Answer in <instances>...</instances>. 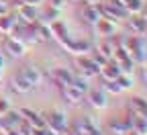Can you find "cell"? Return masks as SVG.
<instances>
[{
	"instance_id": "6da1fadb",
	"label": "cell",
	"mask_w": 147,
	"mask_h": 135,
	"mask_svg": "<svg viewBox=\"0 0 147 135\" xmlns=\"http://www.w3.org/2000/svg\"><path fill=\"white\" fill-rule=\"evenodd\" d=\"M125 47L131 53V60L137 66H145L147 64V41L143 35H129Z\"/></svg>"
},
{
	"instance_id": "7a4b0ae2",
	"label": "cell",
	"mask_w": 147,
	"mask_h": 135,
	"mask_svg": "<svg viewBox=\"0 0 147 135\" xmlns=\"http://www.w3.org/2000/svg\"><path fill=\"white\" fill-rule=\"evenodd\" d=\"M45 123H47L49 129L57 131L59 135H65V131H67V117H65L63 111H51V113H47Z\"/></svg>"
},
{
	"instance_id": "3957f363",
	"label": "cell",
	"mask_w": 147,
	"mask_h": 135,
	"mask_svg": "<svg viewBox=\"0 0 147 135\" xmlns=\"http://www.w3.org/2000/svg\"><path fill=\"white\" fill-rule=\"evenodd\" d=\"M86 94H88V102H90L92 109L102 111V109L108 107V94H106L102 88H90Z\"/></svg>"
},
{
	"instance_id": "277c9868",
	"label": "cell",
	"mask_w": 147,
	"mask_h": 135,
	"mask_svg": "<svg viewBox=\"0 0 147 135\" xmlns=\"http://www.w3.org/2000/svg\"><path fill=\"white\" fill-rule=\"evenodd\" d=\"M49 78L53 80V84L57 86V88H61L63 84H71L74 72H71L69 68H53L51 74H49Z\"/></svg>"
},
{
	"instance_id": "5b68a950",
	"label": "cell",
	"mask_w": 147,
	"mask_h": 135,
	"mask_svg": "<svg viewBox=\"0 0 147 135\" xmlns=\"http://www.w3.org/2000/svg\"><path fill=\"white\" fill-rule=\"evenodd\" d=\"M21 74L29 80V84H31L33 88H35V86H39V84L43 82V72H41V68H37L35 64H27V66H23V68H21Z\"/></svg>"
},
{
	"instance_id": "8992f818",
	"label": "cell",
	"mask_w": 147,
	"mask_h": 135,
	"mask_svg": "<svg viewBox=\"0 0 147 135\" xmlns=\"http://www.w3.org/2000/svg\"><path fill=\"white\" fill-rule=\"evenodd\" d=\"M4 49L12 55V57H23L27 53V43L16 39V37H6L4 39Z\"/></svg>"
},
{
	"instance_id": "52a82bcc",
	"label": "cell",
	"mask_w": 147,
	"mask_h": 135,
	"mask_svg": "<svg viewBox=\"0 0 147 135\" xmlns=\"http://www.w3.org/2000/svg\"><path fill=\"white\" fill-rule=\"evenodd\" d=\"M78 66H80L82 76H86V78H94V76H98V72H100V68L90 60L88 53H84V55L78 57Z\"/></svg>"
},
{
	"instance_id": "ba28073f",
	"label": "cell",
	"mask_w": 147,
	"mask_h": 135,
	"mask_svg": "<svg viewBox=\"0 0 147 135\" xmlns=\"http://www.w3.org/2000/svg\"><path fill=\"white\" fill-rule=\"evenodd\" d=\"M59 90H61V96L65 98V102H69V104H78V102H82V98H84V92L78 90L74 84H63Z\"/></svg>"
},
{
	"instance_id": "9c48e42d",
	"label": "cell",
	"mask_w": 147,
	"mask_h": 135,
	"mask_svg": "<svg viewBox=\"0 0 147 135\" xmlns=\"http://www.w3.org/2000/svg\"><path fill=\"white\" fill-rule=\"evenodd\" d=\"M10 88H12L14 92H18V94H27V92L33 90V86L29 84V80L25 78L21 72H16V74L10 76Z\"/></svg>"
},
{
	"instance_id": "30bf717a",
	"label": "cell",
	"mask_w": 147,
	"mask_h": 135,
	"mask_svg": "<svg viewBox=\"0 0 147 135\" xmlns=\"http://www.w3.org/2000/svg\"><path fill=\"white\" fill-rule=\"evenodd\" d=\"M94 27H96V33L100 37H113V35H117V23L115 21H108V18H104V16L98 18V23Z\"/></svg>"
},
{
	"instance_id": "8fae6325",
	"label": "cell",
	"mask_w": 147,
	"mask_h": 135,
	"mask_svg": "<svg viewBox=\"0 0 147 135\" xmlns=\"http://www.w3.org/2000/svg\"><path fill=\"white\" fill-rule=\"evenodd\" d=\"M119 74H121V68H119V64L115 60H108L98 72V76H102V80H117Z\"/></svg>"
},
{
	"instance_id": "7c38bea8",
	"label": "cell",
	"mask_w": 147,
	"mask_h": 135,
	"mask_svg": "<svg viewBox=\"0 0 147 135\" xmlns=\"http://www.w3.org/2000/svg\"><path fill=\"white\" fill-rule=\"evenodd\" d=\"M129 29L133 31V35H143L145 31H147V21L141 16V12L139 14H129Z\"/></svg>"
},
{
	"instance_id": "4fadbf2b",
	"label": "cell",
	"mask_w": 147,
	"mask_h": 135,
	"mask_svg": "<svg viewBox=\"0 0 147 135\" xmlns=\"http://www.w3.org/2000/svg\"><path fill=\"white\" fill-rule=\"evenodd\" d=\"M2 121H4V127H6V129H18L25 119H23L21 111H12V109H10L6 115H2ZM6 129H4V131H6Z\"/></svg>"
},
{
	"instance_id": "5bb4252c",
	"label": "cell",
	"mask_w": 147,
	"mask_h": 135,
	"mask_svg": "<svg viewBox=\"0 0 147 135\" xmlns=\"http://www.w3.org/2000/svg\"><path fill=\"white\" fill-rule=\"evenodd\" d=\"M82 16H84V21H86L90 27H94V25L98 23V18H100V8H98V4H86Z\"/></svg>"
},
{
	"instance_id": "9a60e30c",
	"label": "cell",
	"mask_w": 147,
	"mask_h": 135,
	"mask_svg": "<svg viewBox=\"0 0 147 135\" xmlns=\"http://www.w3.org/2000/svg\"><path fill=\"white\" fill-rule=\"evenodd\" d=\"M18 18H23V23H35L37 21V10L33 4H21L18 6Z\"/></svg>"
},
{
	"instance_id": "2e32d148",
	"label": "cell",
	"mask_w": 147,
	"mask_h": 135,
	"mask_svg": "<svg viewBox=\"0 0 147 135\" xmlns=\"http://www.w3.org/2000/svg\"><path fill=\"white\" fill-rule=\"evenodd\" d=\"M115 41H113V37H102L100 43H98V51L106 57V60H113V53H115Z\"/></svg>"
},
{
	"instance_id": "e0dca14e",
	"label": "cell",
	"mask_w": 147,
	"mask_h": 135,
	"mask_svg": "<svg viewBox=\"0 0 147 135\" xmlns=\"http://www.w3.org/2000/svg\"><path fill=\"white\" fill-rule=\"evenodd\" d=\"M59 14H61V10H59V8H53V6H49L47 10H43V12L39 14L37 23H45V25H51L53 21H57V18H59Z\"/></svg>"
},
{
	"instance_id": "ac0fdd59",
	"label": "cell",
	"mask_w": 147,
	"mask_h": 135,
	"mask_svg": "<svg viewBox=\"0 0 147 135\" xmlns=\"http://www.w3.org/2000/svg\"><path fill=\"white\" fill-rule=\"evenodd\" d=\"M129 111H133L135 115H145L147 113V100L143 96H133L129 102Z\"/></svg>"
},
{
	"instance_id": "d6986e66",
	"label": "cell",
	"mask_w": 147,
	"mask_h": 135,
	"mask_svg": "<svg viewBox=\"0 0 147 135\" xmlns=\"http://www.w3.org/2000/svg\"><path fill=\"white\" fill-rule=\"evenodd\" d=\"M129 131V127L125 125V121L119 117V119H113V121H110L108 123V133L110 135H125Z\"/></svg>"
},
{
	"instance_id": "ffe728a7",
	"label": "cell",
	"mask_w": 147,
	"mask_h": 135,
	"mask_svg": "<svg viewBox=\"0 0 147 135\" xmlns=\"http://www.w3.org/2000/svg\"><path fill=\"white\" fill-rule=\"evenodd\" d=\"M16 25V18L14 16H8V14H0V31H2V35H10L12 29Z\"/></svg>"
},
{
	"instance_id": "44dd1931",
	"label": "cell",
	"mask_w": 147,
	"mask_h": 135,
	"mask_svg": "<svg viewBox=\"0 0 147 135\" xmlns=\"http://www.w3.org/2000/svg\"><path fill=\"white\" fill-rule=\"evenodd\" d=\"M117 82H119V86H121V90H123V92H125V90H131V88L135 86V78H133V74H119Z\"/></svg>"
},
{
	"instance_id": "7402d4cb",
	"label": "cell",
	"mask_w": 147,
	"mask_h": 135,
	"mask_svg": "<svg viewBox=\"0 0 147 135\" xmlns=\"http://www.w3.org/2000/svg\"><path fill=\"white\" fill-rule=\"evenodd\" d=\"M71 84L76 86L78 90H82L84 94L90 90V82H88V78H86V76H82V74H80V76H78V74H74V80H71Z\"/></svg>"
},
{
	"instance_id": "603a6c76",
	"label": "cell",
	"mask_w": 147,
	"mask_h": 135,
	"mask_svg": "<svg viewBox=\"0 0 147 135\" xmlns=\"http://www.w3.org/2000/svg\"><path fill=\"white\" fill-rule=\"evenodd\" d=\"M102 90H104L106 94H121V92H123L117 80H102Z\"/></svg>"
},
{
	"instance_id": "cb8c5ba5",
	"label": "cell",
	"mask_w": 147,
	"mask_h": 135,
	"mask_svg": "<svg viewBox=\"0 0 147 135\" xmlns=\"http://www.w3.org/2000/svg\"><path fill=\"white\" fill-rule=\"evenodd\" d=\"M8 111H10V100L0 96V117H2V115H6Z\"/></svg>"
},
{
	"instance_id": "d4e9b609",
	"label": "cell",
	"mask_w": 147,
	"mask_h": 135,
	"mask_svg": "<svg viewBox=\"0 0 147 135\" xmlns=\"http://www.w3.org/2000/svg\"><path fill=\"white\" fill-rule=\"evenodd\" d=\"M63 4H65V0H49V6L59 8V10H63Z\"/></svg>"
},
{
	"instance_id": "484cf974",
	"label": "cell",
	"mask_w": 147,
	"mask_h": 135,
	"mask_svg": "<svg viewBox=\"0 0 147 135\" xmlns=\"http://www.w3.org/2000/svg\"><path fill=\"white\" fill-rule=\"evenodd\" d=\"M4 133H6V135H25L23 131H18V129H6Z\"/></svg>"
},
{
	"instance_id": "4316f807",
	"label": "cell",
	"mask_w": 147,
	"mask_h": 135,
	"mask_svg": "<svg viewBox=\"0 0 147 135\" xmlns=\"http://www.w3.org/2000/svg\"><path fill=\"white\" fill-rule=\"evenodd\" d=\"M25 4H33V6H37V4H41V2H45V0H23Z\"/></svg>"
},
{
	"instance_id": "83f0119b",
	"label": "cell",
	"mask_w": 147,
	"mask_h": 135,
	"mask_svg": "<svg viewBox=\"0 0 147 135\" xmlns=\"http://www.w3.org/2000/svg\"><path fill=\"white\" fill-rule=\"evenodd\" d=\"M125 135H141V133H137V131H135V129H129V131H127V133H125Z\"/></svg>"
},
{
	"instance_id": "f1b7e54d",
	"label": "cell",
	"mask_w": 147,
	"mask_h": 135,
	"mask_svg": "<svg viewBox=\"0 0 147 135\" xmlns=\"http://www.w3.org/2000/svg\"><path fill=\"white\" fill-rule=\"evenodd\" d=\"M141 16H143L145 21H147V6H143V10H141Z\"/></svg>"
},
{
	"instance_id": "f546056e",
	"label": "cell",
	"mask_w": 147,
	"mask_h": 135,
	"mask_svg": "<svg viewBox=\"0 0 147 135\" xmlns=\"http://www.w3.org/2000/svg\"><path fill=\"white\" fill-rule=\"evenodd\" d=\"M143 76H145V80H147V64L143 66Z\"/></svg>"
},
{
	"instance_id": "4dcf8cb0",
	"label": "cell",
	"mask_w": 147,
	"mask_h": 135,
	"mask_svg": "<svg viewBox=\"0 0 147 135\" xmlns=\"http://www.w3.org/2000/svg\"><path fill=\"white\" fill-rule=\"evenodd\" d=\"M2 74H4V68H0V80H2Z\"/></svg>"
},
{
	"instance_id": "1f68e13d",
	"label": "cell",
	"mask_w": 147,
	"mask_h": 135,
	"mask_svg": "<svg viewBox=\"0 0 147 135\" xmlns=\"http://www.w3.org/2000/svg\"><path fill=\"white\" fill-rule=\"evenodd\" d=\"M143 37H145V41H147V31H145V33H143Z\"/></svg>"
},
{
	"instance_id": "d6a6232c",
	"label": "cell",
	"mask_w": 147,
	"mask_h": 135,
	"mask_svg": "<svg viewBox=\"0 0 147 135\" xmlns=\"http://www.w3.org/2000/svg\"><path fill=\"white\" fill-rule=\"evenodd\" d=\"M74 2H82V0H74Z\"/></svg>"
}]
</instances>
